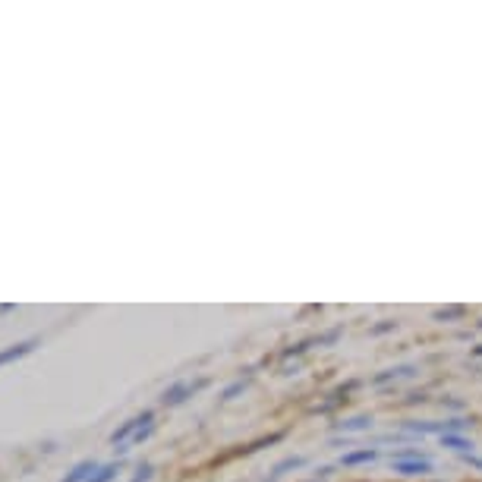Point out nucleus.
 <instances>
[{"instance_id":"obj_1","label":"nucleus","mask_w":482,"mask_h":482,"mask_svg":"<svg viewBox=\"0 0 482 482\" xmlns=\"http://www.w3.org/2000/svg\"><path fill=\"white\" fill-rule=\"evenodd\" d=\"M470 422L473 419H466V416H451V419H407L404 432L419 435V438H426V435L441 438V435H460L464 429H470Z\"/></svg>"},{"instance_id":"obj_2","label":"nucleus","mask_w":482,"mask_h":482,"mask_svg":"<svg viewBox=\"0 0 482 482\" xmlns=\"http://www.w3.org/2000/svg\"><path fill=\"white\" fill-rule=\"evenodd\" d=\"M344 334V325H334L331 331H325V334H312V338H303V341H296L294 347H287L281 353V360H294V356H303L306 350H312V347H331L334 341Z\"/></svg>"},{"instance_id":"obj_3","label":"nucleus","mask_w":482,"mask_h":482,"mask_svg":"<svg viewBox=\"0 0 482 482\" xmlns=\"http://www.w3.org/2000/svg\"><path fill=\"white\" fill-rule=\"evenodd\" d=\"M208 385V378H196V382H173L171 388L161 394V407H180L193 397L196 391H202Z\"/></svg>"},{"instance_id":"obj_4","label":"nucleus","mask_w":482,"mask_h":482,"mask_svg":"<svg viewBox=\"0 0 482 482\" xmlns=\"http://www.w3.org/2000/svg\"><path fill=\"white\" fill-rule=\"evenodd\" d=\"M151 422H155V410H142V413L129 416L120 429H114V432H111V444H114V448H117V444H129V438H133L142 426H151Z\"/></svg>"},{"instance_id":"obj_5","label":"nucleus","mask_w":482,"mask_h":482,"mask_svg":"<svg viewBox=\"0 0 482 482\" xmlns=\"http://www.w3.org/2000/svg\"><path fill=\"white\" fill-rule=\"evenodd\" d=\"M391 470L397 473V476H407V479L429 476V473H432V460H429L426 454L413 457V460H391Z\"/></svg>"},{"instance_id":"obj_6","label":"nucleus","mask_w":482,"mask_h":482,"mask_svg":"<svg viewBox=\"0 0 482 482\" xmlns=\"http://www.w3.org/2000/svg\"><path fill=\"white\" fill-rule=\"evenodd\" d=\"M284 435H287V432H268V435L255 438V441H250V444H240L237 451H230V454L221 457V464H224V460H233V457H250V454H255V451H262V448H272V444L284 441Z\"/></svg>"},{"instance_id":"obj_7","label":"nucleus","mask_w":482,"mask_h":482,"mask_svg":"<svg viewBox=\"0 0 482 482\" xmlns=\"http://www.w3.org/2000/svg\"><path fill=\"white\" fill-rule=\"evenodd\" d=\"M372 426H375V419H372L369 413H356V416H347V419L334 422V432L353 438V435H360V432H369Z\"/></svg>"},{"instance_id":"obj_8","label":"nucleus","mask_w":482,"mask_h":482,"mask_svg":"<svg viewBox=\"0 0 482 482\" xmlns=\"http://www.w3.org/2000/svg\"><path fill=\"white\" fill-rule=\"evenodd\" d=\"M416 375V366L404 363V366H391V369H382L378 375H372V388H385V385H394V382H404V378H413Z\"/></svg>"},{"instance_id":"obj_9","label":"nucleus","mask_w":482,"mask_h":482,"mask_svg":"<svg viewBox=\"0 0 482 482\" xmlns=\"http://www.w3.org/2000/svg\"><path fill=\"white\" fill-rule=\"evenodd\" d=\"M306 466V457L303 454H290V457H284V460H277V464L268 470V476L265 479H259V482H277V479H284L287 473H294V470H303Z\"/></svg>"},{"instance_id":"obj_10","label":"nucleus","mask_w":482,"mask_h":482,"mask_svg":"<svg viewBox=\"0 0 482 482\" xmlns=\"http://www.w3.org/2000/svg\"><path fill=\"white\" fill-rule=\"evenodd\" d=\"M35 347H38V338H26V341H16V344L4 347V350H0V366H6V363H16V360H23V356H28Z\"/></svg>"},{"instance_id":"obj_11","label":"nucleus","mask_w":482,"mask_h":482,"mask_svg":"<svg viewBox=\"0 0 482 482\" xmlns=\"http://www.w3.org/2000/svg\"><path fill=\"white\" fill-rule=\"evenodd\" d=\"M378 457H382V451H378L375 444H369V448L347 451V454L341 457V466H366V464H375Z\"/></svg>"},{"instance_id":"obj_12","label":"nucleus","mask_w":482,"mask_h":482,"mask_svg":"<svg viewBox=\"0 0 482 482\" xmlns=\"http://www.w3.org/2000/svg\"><path fill=\"white\" fill-rule=\"evenodd\" d=\"M98 460H92V457H85V460H79V464H73V470L63 476L60 482H89L95 473H98Z\"/></svg>"},{"instance_id":"obj_13","label":"nucleus","mask_w":482,"mask_h":482,"mask_svg":"<svg viewBox=\"0 0 482 482\" xmlns=\"http://www.w3.org/2000/svg\"><path fill=\"white\" fill-rule=\"evenodd\" d=\"M123 473V460H111V464H101L98 473L89 482H117V476Z\"/></svg>"},{"instance_id":"obj_14","label":"nucleus","mask_w":482,"mask_h":482,"mask_svg":"<svg viewBox=\"0 0 482 482\" xmlns=\"http://www.w3.org/2000/svg\"><path fill=\"white\" fill-rule=\"evenodd\" d=\"M438 441H441L444 448L457 451V454H473V441H470L466 435H441Z\"/></svg>"},{"instance_id":"obj_15","label":"nucleus","mask_w":482,"mask_h":482,"mask_svg":"<svg viewBox=\"0 0 482 482\" xmlns=\"http://www.w3.org/2000/svg\"><path fill=\"white\" fill-rule=\"evenodd\" d=\"M464 316H466V306H444V309L432 312L435 321H454V318H464Z\"/></svg>"},{"instance_id":"obj_16","label":"nucleus","mask_w":482,"mask_h":482,"mask_svg":"<svg viewBox=\"0 0 482 482\" xmlns=\"http://www.w3.org/2000/svg\"><path fill=\"white\" fill-rule=\"evenodd\" d=\"M246 388H250V378H237V382H230L227 388L221 391V400H233V397H240Z\"/></svg>"},{"instance_id":"obj_17","label":"nucleus","mask_w":482,"mask_h":482,"mask_svg":"<svg viewBox=\"0 0 482 482\" xmlns=\"http://www.w3.org/2000/svg\"><path fill=\"white\" fill-rule=\"evenodd\" d=\"M391 331H397V321H394V318H382L378 325L369 328V338H385V334H391Z\"/></svg>"},{"instance_id":"obj_18","label":"nucleus","mask_w":482,"mask_h":482,"mask_svg":"<svg viewBox=\"0 0 482 482\" xmlns=\"http://www.w3.org/2000/svg\"><path fill=\"white\" fill-rule=\"evenodd\" d=\"M151 476H155V466H151V464H139L136 466V476L127 479V482H149Z\"/></svg>"},{"instance_id":"obj_19","label":"nucleus","mask_w":482,"mask_h":482,"mask_svg":"<svg viewBox=\"0 0 482 482\" xmlns=\"http://www.w3.org/2000/svg\"><path fill=\"white\" fill-rule=\"evenodd\" d=\"M151 435H155V422H151V426H142V429H139V432L129 438V444H142V441H149Z\"/></svg>"},{"instance_id":"obj_20","label":"nucleus","mask_w":482,"mask_h":482,"mask_svg":"<svg viewBox=\"0 0 482 482\" xmlns=\"http://www.w3.org/2000/svg\"><path fill=\"white\" fill-rule=\"evenodd\" d=\"M460 460H464V464H470V466H476V470H482V457L479 454H460Z\"/></svg>"},{"instance_id":"obj_21","label":"nucleus","mask_w":482,"mask_h":482,"mask_svg":"<svg viewBox=\"0 0 482 482\" xmlns=\"http://www.w3.org/2000/svg\"><path fill=\"white\" fill-rule=\"evenodd\" d=\"M331 470H334V466H328V464H325V466H318V482H321V479H328V476H331Z\"/></svg>"},{"instance_id":"obj_22","label":"nucleus","mask_w":482,"mask_h":482,"mask_svg":"<svg viewBox=\"0 0 482 482\" xmlns=\"http://www.w3.org/2000/svg\"><path fill=\"white\" fill-rule=\"evenodd\" d=\"M13 309H16L13 303H0V316H6V312H13Z\"/></svg>"},{"instance_id":"obj_23","label":"nucleus","mask_w":482,"mask_h":482,"mask_svg":"<svg viewBox=\"0 0 482 482\" xmlns=\"http://www.w3.org/2000/svg\"><path fill=\"white\" fill-rule=\"evenodd\" d=\"M470 353H473V356H476V360H482V344H479V347H473V350H470Z\"/></svg>"},{"instance_id":"obj_24","label":"nucleus","mask_w":482,"mask_h":482,"mask_svg":"<svg viewBox=\"0 0 482 482\" xmlns=\"http://www.w3.org/2000/svg\"><path fill=\"white\" fill-rule=\"evenodd\" d=\"M312 482H318V479H312Z\"/></svg>"}]
</instances>
